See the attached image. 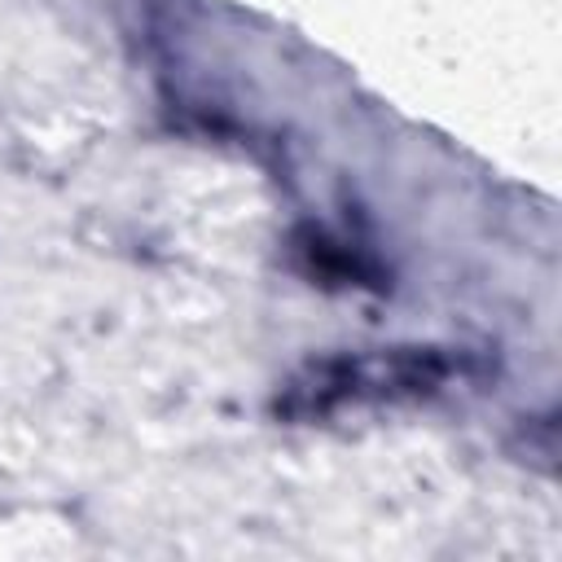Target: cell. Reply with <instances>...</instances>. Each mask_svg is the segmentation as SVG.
I'll list each match as a JSON object with an SVG mask.
<instances>
[{"label": "cell", "mask_w": 562, "mask_h": 562, "mask_svg": "<svg viewBox=\"0 0 562 562\" xmlns=\"http://www.w3.org/2000/svg\"><path fill=\"white\" fill-rule=\"evenodd\" d=\"M448 378V360L435 351H391V356H360V360H334L312 369L307 382H294L290 413H325L342 400L364 395H395V391H435V382Z\"/></svg>", "instance_id": "cell-1"}]
</instances>
